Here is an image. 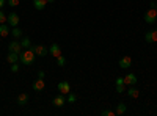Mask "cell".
Here are the masks:
<instances>
[{"label": "cell", "instance_id": "6da1fadb", "mask_svg": "<svg viewBox=\"0 0 157 116\" xmlns=\"http://www.w3.org/2000/svg\"><path fill=\"white\" fill-rule=\"evenodd\" d=\"M35 58H36V55H35V52H33V49H25V50H22L21 55H19V61H21L22 64H25V66H30V64H33Z\"/></svg>", "mask_w": 157, "mask_h": 116}, {"label": "cell", "instance_id": "7a4b0ae2", "mask_svg": "<svg viewBox=\"0 0 157 116\" xmlns=\"http://www.w3.org/2000/svg\"><path fill=\"white\" fill-rule=\"evenodd\" d=\"M157 21V9L155 8H149L145 13V22L146 24H154Z\"/></svg>", "mask_w": 157, "mask_h": 116}, {"label": "cell", "instance_id": "3957f363", "mask_svg": "<svg viewBox=\"0 0 157 116\" xmlns=\"http://www.w3.org/2000/svg\"><path fill=\"white\" fill-rule=\"evenodd\" d=\"M8 50H10V52H14V54H19V55H21V52H22L21 41H17V39L11 41V43L8 44Z\"/></svg>", "mask_w": 157, "mask_h": 116}, {"label": "cell", "instance_id": "277c9868", "mask_svg": "<svg viewBox=\"0 0 157 116\" xmlns=\"http://www.w3.org/2000/svg\"><path fill=\"white\" fill-rule=\"evenodd\" d=\"M57 88H58V91H60L61 94H64V96H68V94L71 93V85H69V82H60V83L57 85Z\"/></svg>", "mask_w": 157, "mask_h": 116}, {"label": "cell", "instance_id": "5b68a950", "mask_svg": "<svg viewBox=\"0 0 157 116\" xmlns=\"http://www.w3.org/2000/svg\"><path fill=\"white\" fill-rule=\"evenodd\" d=\"M32 49H33V52H35V55H36V57H46V55H47V52H49V50H47L44 46H41V44H38V46H32Z\"/></svg>", "mask_w": 157, "mask_h": 116}, {"label": "cell", "instance_id": "8992f818", "mask_svg": "<svg viewBox=\"0 0 157 116\" xmlns=\"http://www.w3.org/2000/svg\"><path fill=\"white\" fill-rule=\"evenodd\" d=\"M19 21H21V17L16 14V13H11V14H8V24H10V27H17L19 25Z\"/></svg>", "mask_w": 157, "mask_h": 116}, {"label": "cell", "instance_id": "52a82bcc", "mask_svg": "<svg viewBox=\"0 0 157 116\" xmlns=\"http://www.w3.org/2000/svg\"><path fill=\"white\" fill-rule=\"evenodd\" d=\"M49 52H50V55L54 57V58H58V57L61 55V47H60L57 43H54V44L49 47Z\"/></svg>", "mask_w": 157, "mask_h": 116}, {"label": "cell", "instance_id": "ba28073f", "mask_svg": "<svg viewBox=\"0 0 157 116\" xmlns=\"http://www.w3.org/2000/svg\"><path fill=\"white\" fill-rule=\"evenodd\" d=\"M64 104H66V96H64V94H58V96H55L54 97V105L57 107V108H60V107H63Z\"/></svg>", "mask_w": 157, "mask_h": 116}, {"label": "cell", "instance_id": "9c48e42d", "mask_svg": "<svg viewBox=\"0 0 157 116\" xmlns=\"http://www.w3.org/2000/svg\"><path fill=\"white\" fill-rule=\"evenodd\" d=\"M124 91H126L124 77H116V93H124Z\"/></svg>", "mask_w": 157, "mask_h": 116}, {"label": "cell", "instance_id": "30bf717a", "mask_svg": "<svg viewBox=\"0 0 157 116\" xmlns=\"http://www.w3.org/2000/svg\"><path fill=\"white\" fill-rule=\"evenodd\" d=\"M130 64H132V58H130L129 55H126V57H123V58L120 60V68H121V69L130 68Z\"/></svg>", "mask_w": 157, "mask_h": 116}, {"label": "cell", "instance_id": "8fae6325", "mask_svg": "<svg viewBox=\"0 0 157 116\" xmlns=\"http://www.w3.org/2000/svg\"><path fill=\"white\" fill-rule=\"evenodd\" d=\"M44 88H46L44 79H39V77H38V80H35V83H33V89H35V91H43Z\"/></svg>", "mask_w": 157, "mask_h": 116}, {"label": "cell", "instance_id": "7c38bea8", "mask_svg": "<svg viewBox=\"0 0 157 116\" xmlns=\"http://www.w3.org/2000/svg\"><path fill=\"white\" fill-rule=\"evenodd\" d=\"M47 5H49L47 0H33V6H35V9H38V11H43Z\"/></svg>", "mask_w": 157, "mask_h": 116}, {"label": "cell", "instance_id": "4fadbf2b", "mask_svg": "<svg viewBox=\"0 0 157 116\" xmlns=\"http://www.w3.org/2000/svg\"><path fill=\"white\" fill-rule=\"evenodd\" d=\"M145 39H146V43H155L157 41V28L152 32H148L145 35Z\"/></svg>", "mask_w": 157, "mask_h": 116}, {"label": "cell", "instance_id": "5bb4252c", "mask_svg": "<svg viewBox=\"0 0 157 116\" xmlns=\"http://www.w3.org/2000/svg\"><path fill=\"white\" fill-rule=\"evenodd\" d=\"M17 104H19L21 107L27 105V104H29V94H27V93H21V94L17 96Z\"/></svg>", "mask_w": 157, "mask_h": 116}, {"label": "cell", "instance_id": "9a60e30c", "mask_svg": "<svg viewBox=\"0 0 157 116\" xmlns=\"http://www.w3.org/2000/svg\"><path fill=\"white\" fill-rule=\"evenodd\" d=\"M138 80H137V75L135 74H127L126 77H124V83L126 85H135Z\"/></svg>", "mask_w": 157, "mask_h": 116}, {"label": "cell", "instance_id": "2e32d148", "mask_svg": "<svg viewBox=\"0 0 157 116\" xmlns=\"http://www.w3.org/2000/svg\"><path fill=\"white\" fill-rule=\"evenodd\" d=\"M8 35H11V28L8 27L6 24H0V36H2V38H6Z\"/></svg>", "mask_w": 157, "mask_h": 116}, {"label": "cell", "instance_id": "e0dca14e", "mask_svg": "<svg viewBox=\"0 0 157 116\" xmlns=\"http://www.w3.org/2000/svg\"><path fill=\"white\" fill-rule=\"evenodd\" d=\"M6 61H8L10 64H13V63H17V61H19V54L10 52V54L6 55Z\"/></svg>", "mask_w": 157, "mask_h": 116}, {"label": "cell", "instance_id": "ac0fdd59", "mask_svg": "<svg viewBox=\"0 0 157 116\" xmlns=\"http://www.w3.org/2000/svg\"><path fill=\"white\" fill-rule=\"evenodd\" d=\"M126 110H127V107H126V104H123V102H120V104L116 105V114H124L126 113Z\"/></svg>", "mask_w": 157, "mask_h": 116}, {"label": "cell", "instance_id": "d6986e66", "mask_svg": "<svg viewBox=\"0 0 157 116\" xmlns=\"http://www.w3.org/2000/svg\"><path fill=\"white\" fill-rule=\"evenodd\" d=\"M21 46L22 49H32V41H30V38H22V41H21Z\"/></svg>", "mask_w": 157, "mask_h": 116}, {"label": "cell", "instance_id": "ffe728a7", "mask_svg": "<svg viewBox=\"0 0 157 116\" xmlns=\"http://www.w3.org/2000/svg\"><path fill=\"white\" fill-rule=\"evenodd\" d=\"M11 35L14 36V39H17V38L22 36V30L19 27H11Z\"/></svg>", "mask_w": 157, "mask_h": 116}, {"label": "cell", "instance_id": "44dd1931", "mask_svg": "<svg viewBox=\"0 0 157 116\" xmlns=\"http://www.w3.org/2000/svg\"><path fill=\"white\" fill-rule=\"evenodd\" d=\"M127 94H129L130 97H132V99H137V97L140 96V91H138L137 88H129V91H127Z\"/></svg>", "mask_w": 157, "mask_h": 116}, {"label": "cell", "instance_id": "7402d4cb", "mask_svg": "<svg viewBox=\"0 0 157 116\" xmlns=\"http://www.w3.org/2000/svg\"><path fill=\"white\" fill-rule=\"evenodd\" d=\"M77 100V96L75 94H72V93H69L68 96H66V102H69V104H74V102Z\"/></svg>", "mask_w": 157, "mask_h": 116}, {"label": "cell", "instance_id": "603a6c76", "mask_svg": "<svg viewBox=\"0 0 157 116\" xmlns=\"http://www.w3.org/2000/svg\"><path fill=\"white\" fill-rule=\"evenodd\" d=\"M57 64H58V66H64V64H66V58H64L63 55H60L57 58Z\"/></svg>", "mask_w": 157, "mask_h": 116}, {"label": "cell", "instance_id": "cb8c5ba5", "mask_svg": "<svg viewBox=\"0 0 157 116\" xmlns=\"http://www.w3.org/2000/svg\"><path fill=\"white\" fill-rule=\"evenodd\" d=\"M8 21V16L5 14V13L2 11V9H0V24H5Z\"/></svg>", "mask_w": 157, "mask_h": 116}, {"label": "cell", "instance_id": "d4e9b609", "mask_svg": "<svg viewBox=\"0 0 157 116\" xmlns=\"http://www.w3.org/2000/svg\"><path fill=\"white\" fill-rule=\"evenodd\" d=\"M6 2H8V5H10V6H13V8H14V6H19L21 0H6Z\"/></svg>", "mask_w": 157, "mask_h": 116}, {"label": "cell", "instance_id": "484cf974", "mask_svg": "<svg viewBox=\"0 0 157 116\" xmlns=\"http://www.w3.org/2000/svg\"><path fill=\"white\" fill-rule=\"evenodd\" d=\"M102 116H116V111H113V110H104Z\"/></svg>", "mask_w": 157, "mask_h": 116}, {"label": "cell", "instance_id": "4316f807", "mask_svg": "<svg viewBox=\"0 0 157 116\" xmlns=\"http://www.w3.org/2000/svg\"><path fill=\"white\" fill-rule=\"evenodd\" d=\"M17 71H19L17 63H13V64H11V72H17Z\"/></svg>", "mask_w": 157, "mask_h": 116}, {"label": "cell", "instance_id": "83f0119b", "mask_svg": "<svg viewBox=\"0 0 157 116\" xmlns=\"http://www.w3.org/2000/svg\"><path fill=\"white\" fill-rule=\"evenodd\" d=\"M44 71H38V77H39V79H44Z\"/></svg>", "mask_w": 157, "mask_h": 116}, {"label": "cell", "instance_id": "f1b7e54d", "mask_svg": "<svg viewBox=\"0 0 157 116\" xmlns=\"http://www.w3.org/2000/svg\"><path fill=\"white\" fill-rule=\"evenodd\" d=\"M5 2H6V0H0V9H2V8H3V5H5Z\"/></svg>", "mask_w": 157, "mask_h": 116}, {"label": "cell", "instance_id": "f546056e", "mask_svg": "<svg viewBox=\"0 0 157 116\" xmlns=\"http://www.w3.org/2000/svg\"><path fill=\"white\" fill-rule=\"evenodd\" d=\"M55 2V0H47V3H54Z\"/></svg>", "mask_w": 157, "mask_h": 116}, {"label": "cell", "instance_id": "4dcf8cb0", "mask_svg": "<svg viewBox=\"0 0 157 116\" xmlns=\"http://www.w3.org/2000/svg\"><path fill=\"white\" fill-rule=\"evenodd\" d=\"M155 9H157V3H155Z\"/></svg>", "mask_w": 157, "mask_h": 116}]
</instances>
